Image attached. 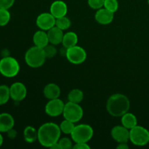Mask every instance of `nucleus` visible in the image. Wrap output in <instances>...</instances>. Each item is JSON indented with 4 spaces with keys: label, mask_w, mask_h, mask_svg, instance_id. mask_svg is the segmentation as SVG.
<instances>
[{
    "label": "nucleus",
    "mask_w": 149,
    "mask_h": 149,
    "mask_svg": "<svg viewBox=\"0 0 149 149\" xmlns=\"http://www.w3.org/2000/svg\"><path fill=\"white\" fill-rule=\"evenodd\" d=\"M60 127L53 122L43 124L38 130V141L42 146L50 148L58 142L61 135Z\"/></svg>",
    "instance_id": "nucleus-1"
},
{
    "label": "nucleus",
    "mask_w": 149,
    "mask_h": 149,
    "mask_svg": "<svg viewBox=\"0 0 149 149\" xmlns=\"http://www.w3.org/2000/svg\"><path fill=\"white\" fill-rule=\"evenodd\" d=\"M130 107V102L126 95L120 93L113 94L109 97L106 103L108 113L114 117H119L128 112Z\"/></svg>",
    "instance_id": "nucleus-2"
},
{
    "label": "nucleus",
    "mask_w": 149,
    "mask_h": 149,
    "mask_svg": "<svg viewBox=\"0 0 149 149\" xmlns=\"http://www.w3.org/2000/svg\"><path fill=\"white\" fill-rule=\"evenodd\" d=\"M46 59L44 48L36 46L29 48L25 54V61L31 68H39L44 65Z\"/></svg>",
    "instance_id": "nucleus-3"
},
{
    "label": "nucleus",
    "mask_w": 149,
    "mask_h": 149,
    "mask_svg": "<svg viewBox=\"0 0 149 149\" xmlns=\"http://www.w3.org/2000/svg\"><path fill=\"white\" fill-rule=\"evenodd\" d=\"M20 71V65L15 58L10 56L4 57L0 60V73L1 75L12 78L17 75Z\"/></svg>",
    "instance_id": "nucleus-4"
},
{
    "label": "nucleus",
    "mask_w": 149,
    "mask_h": 149,
    "mask_svg": "<svg viewBox=\"0 0 149 149\" xmlns=\"http://www.w3.org/2000/svg\"><path fill=\"white\" fill-rule=\"evenodd\" d=\"M94 131L91 126L86 124H81L75 126L71 132V136L73 141L77 143H87L92 139Z\"/></svg>",
    "instance_id": "nucleus-5"
},
{
    "label": "nucleus",
    "mask_w": 149,
    "mask_h": 149,
    "mask_svg": "<svg viewBox=\"0 0 149 149\" xmlns=\"http://www.w3.org/2000/svg\"><path fill=\"white\" fill-rule=\"evenodd\" d=\"M130 141L138 146H146L149 143V131L143 127L136 125L130 130Z\"/></svg>",
    "instance_id": "nucleus-6"
},
{
    "label": "nucleus",
    "mask_w": 149,
    "mask_h": 149,
    "mask_svg": "<svg viewBox=\"0 0 149 149\" xmlns=\"http://www.w3.org/2000/svg\"><path fill=\"white\" fill-rule=\"evenodd\" d=\"M84 114L82 108L79 106V103H72L68 101L64 106L63 115L65 119L76 123L81 119Z\"/></svg>",
    "instance_id": "nucleus-7"
},
{
    "label": "nucleus",
    "mask_w": 149,
    "mask_h": 149,
    "mask_svg": "<svg viewBox=\"0 0 149 149\" xmlns=\"http://www.w3.org/2000/svg\"><path fill=\"white\" fill-rule=\"evenodd\" d=\"M65 56L71 63L79 65L85 61L87 58V52L84 48L76 45L66 49Z\"/></svg>",
    "instance_id": "nucleus-8"
},
{
    "label": "nucleus",
    "mask_w": 149,
    "mask_h": 149,
    "mask_svg": "<svg viewBox=\"0 0 149 149\" xmlns=\"http://www.w3.org/2000/svg\"><path fill=\"white\" fill-rule=\"evenodd\" d=\"M65 103L59 98L49 100L45 106V112L52 117H56L63 114Z\"/></svg>",
    "instance_id": "nucleus-9"
},
{
    "label": "nucleus",
    "mask_w": 149,
    "mask_h": 149,
    "mask_svg": "<svg viewBox=\"0 0 149 149\" xmlns=\"http://www.w3.org/2000/svg\"><path fill=\"white\" fill-rule=\"evenodd\" d=\"M56 18L50 13H44L36 17V26L43 31H48L55 26Z\"/></svg>",
    "instance_id": "nucleus-10"
},
{
    "label": "nucleus",
    "mask_w": 149,
    "mask_h": 149,
    "mask_svg": "<svg viewBox=\"0 0 149 149\" xmlns=\"http://www.w3.org/2000/svg\"><path fill=\"white\" fill-rule=\"evenodd\" d=\"M112 138L118 143H127L130 141V130L123 125H117L112 128L111 132Z\"/></svg>",
    "instance_id": "nucleus-11"
},
{
    "label": "nucleus",
    "mask_w": 149,
    "mask_h": 149,
    "mask_svg": "<svg viewBox=\"0 0 149 149\" xmlns=\"http://www.w3.org/2000/svg\"><path fill=\"white\" fill-rule=\"evenodd\" d=\"M10 97L16 102L23 100L27 95V89L21 82H15L10 87Z\"/></svg>",
    "instance_id": "nucleus-12"
},
{
    "label": "nucleus",
    "mask_w": 149,
    "mask_h": 149,
    "mask_svg": "<svg viewBox=\"0 0 149 149\" xmlns=\"http://www.w3.org/2000/svg\"><path fill=\"white\" fill-rule=\"evenodd\" d=\"M113 17H114V13L105 7H102L97 10L95 15V20L101 25L109 24L113 21Z\"/></svg>",
    "instance_id": "nucleus-13"
},
{
    "label": "nucleus",
    "mask_w": 149,
    "mask_h": 149,
    "mask_svg": "<svg viewBox=\"0 0 149 149\" xmlns=\"http://www.w3.org/2000/svg\"><path fill=\"white\" fill-rule=\"evenodd\" d=\"M49 11L55 18H58V17L66 15L68 13V7L63 1L57 0L52 3Z\"/></svg>",
    "instance_id": "nucleus-14"
},
{
    "label": "nucleus",
    "mask_w": 149,
    "mask_h": 149,
    "mask_svg": "<svg viewBox=\"0 0 149 149\" xmlns=\"http://www.w3.org/2000/svg\"><path fill=\"white\" fill-rule=\"evenodd\" d=\"M15 125L14 118L8 113H0V132H7Z\"/></svg>",
    "instance_id": "nucleus-15"
},
{
    "label": "nucleus",
    "mask_w": 149,
    "mask_h": 149,
    "mask_svg": "<svg viewBox=\"0 0 149 149\" xmlns=\"http://www.w3.org/2000/svg\"><path fill=\"white\" fill-rule=\"evenodd\" d=\"M47 36L49 43L54 45H57L62 43L64 33L63 30H61L57 26H54L52 29L47 31Z\"/></svg>",
    "instance_id": "nucleus-16"
},
{
    "label": "nucleus",
    "mask_w": 149,
    "mask_h": 149,
    "mask_svg": "<svg viewBox=\"0 0 149 149\" xmlns=\"http://www.w3.org/2000/svg\"><path fill=\"white\" fill-rule=\"evenodd\" d=\"M44 95L49 100L58 98L61 95V88L59 86L54 83H49L45 87L43 90Z\"/></svg>",
    "instance_id": "nucleus-17"
},
{
    "label": "nucleus",
    "mask_w": 149,
    "mask_h": 149,
    "mask_svg": "<svg viewBox=\"0 0 149 149\" xmlns=\"http://www.w3.org/2000/svg\"><path fill=\"white\" fill-rule=\"evenodd\" d=\"M33 42L35 46L41 48H45L49 43L47 33H46L45 31L41 30V29L39 31H37L33 34Z\"/></svg>",
    "instance_id": "nucleus-18"
},
{
    "label": "nucleus",
    "mask_w": 149,
    "mask_h": 149,
    "mask_svg": "<svg viewBox=\"0 0 149 149\" xmlns=\"http://www.w3.org/2000/svg\"><path fill=\"white\" fill-rule=\"evenodd\" d=\"M78 43V36L75 32L69 31L64 33L62 45L65 49L76 46Z\"/></svg>",
    "instance_id": "nucleus-19"
},
{
    "label": "nucleus",
    "mask_w": 149,
    "mask_h": 149,
    "mask_svg": "<svg viewBox=\"0 0 149 149\" xmlns=\"http://www.w3.org/2000/svg\"><path fill=\"white\" fill-rule=\"evenodd\" d=\"M121 122H122V125L127 128L128 130H131L134 127L138 125V120H137L136 116L133 113H129V112H127L123 116H122Z\"/></svg>",
    "instance_id": "nucleus-20"
},
{
    "label": "nucleus",
    "mask_w": 149,
    "mask_h": 149,
    "mask_svg": "<svg viewBox=\"0 0 149 149\" xmlns=\"http://www.w3.org/2000/svg\"><path fill=\"white\" fill-rule=\"evenodd\" d=\"M25 141L29 143H32L38 140V130L32 126H27L23 131Z\"/></svg>",
    "instance_id": "nucleus-21"
},
{
    "label": "nucleus",
    "mask_w": 149,
    "mask_h": 149,
    "mask_svg": "<svg viewBox=\"0 0 149 149\" xmlns=\"http://www.w3.org/2000/svg\"><path fill=\"white\" fill-rule=\"evenodd\" d=\"M84 98V93L79 89H73L68 95V101L75 103H79Z\"/></svg>",
    "instance_id": "nucleus-22"
},
{
    "label": "nucleus",
    "mask_w": 149,
    "mask_h": 149,
    "mask_svg": "<svg viewBox=\"0 0 149 149\" xmlns=\"http://www.w3.org/2000/svg\"><path fill=\"white\" fill-rule=\"evenodd\" d=\"M10 98V87L4 84L0 85V106L7 103Z\"/></svg>",
    "instance_id": "nucleus-23"
},
{
    "label": "nucleus",
    "mask_w": 149,
    "mask_h": 149,
    "mask_svg": "<svg viewBox=\"0 0 149 149\" xmlns=\"http://www.w3.org/2000/svg\"><path fill=\"white\" fill-rule=\"evenodd\" d=\"M71 20L66 16H63V17L56 18V21H55V26L63 31L68 29L71 26Z\"/></svg>",
    "instance_id": "nucleus-24"
},
{
    "label": "nucleus",
    "mask_w": 149,
    "mask_h": 149,
    "mask_svg": "<svg viewBox=\"0 0 149 149\" xmlns=\"http://www.w3.org/2000/svg\"><path fill=\"white\" fill-rule=\"evenodd\" d=\"M59 127L61 132H63L64 134H70L71 135V132L74 130V127H75V125H74V122L65 119L61 122Z\"/></svg>",
    "instance_id": "nucleus-25"
},
{
    "label": "nucleus",
    "mask_w": 149,
    "mask_h": 149,
    "mask_svg": "<svg viewBox=\"0 0 149 149\" xmlns=\"http://www.w3.org/2000/svg\"><path fill=\"white\" fill-rule=\"evenodd\" d=\"M10 13L7 9L0 8V26H4L10 22Z\"/></svg>",
    "instance_id": "nucleus-26"
},
{
    "label": "nucleus",
    "mask_w": 149,
    "mask_h": 149,
    "mask_svg": "<svg viewBox=\"0 0 149 149\" xmlns=\"http://www.w3.org/2000/svg\"><path fill=\"white\" fill-rule=\"evenodd\" d=\"M103 7L114 13L119 8V3L117 0H105Z\"/></svg>",
    "instance_id": "nucleus-27"
},
{
    "label": "nucleus",
    "mask_w": 149,
    "mask_h": 149,
    "mask_svg": "<svg viewBox=\"0 0 149 149\" xmlns=\"http://www.w3.org/2000/svg\"><path fill=\"white\" fill-rule=\"evenodd\" d=\"M45 55H46L47 58H52L55 57L57 54V49L54 47V45H47L45 48Z\"/></svg>",
    "instance_id": "nucleus-28"
},
{
    "label": "nucleus",
    "mask_w": 149,
    "mask_h": 149,
    "mask_svg": "<svg viewBox=\"0 0 149 149\" xmlns=\"http://www.w3.org/2000/svg\"><path fill=\"white\" fill-rule=\"evenodd\" d=\"M58 143H59L61 149H69L73 148L72 142H71L69 138H66V137H64L61 139H59Z\"/></svg>",
    "instance_id": "nucleus-29"
},
{
    "label": "nucleus",
    "mask_w": 149,
    "mask_h": 149,
    "mask_svg": "<svg viewBox=\"0 0 149 149\" xmlns=\"http://www.w3.org/2000/svg\"><path fill=\"white\" fill-rule=\"evenodd\" d=\"M105 0H87L89 6L93 10H99L104 6Z\"/></svg>",
    "instance_id": "nucleus-30"
},
{
    "label": "nucleus",
    "mask_w": 149,
    "mask_h": 149,
    "mask_svg": "<svg viewBox=\"0 0 149 149\" xmlns=\"http://www.w3.org/2000/svg\"><path fill=\"white\" fill-rule=\"evenodd\" d=\"M15 0H0V8L10 9L14 4Z\"/></svg>",
    "instance_id": "nucleus-31"
},
{
    "label": "nucleus",
    "mask_w": 149,
    "mask_h": 149,
    "mask_svg": "<svg viewBox=\"0 0 149 149\" xmlns=\"http://www.w3.org/2000/svg\"><path fill=\"white\" fill-rule=\"evenodd\" d=\"M74 149H90V147L87 143H77L75 145L73 146Z\"/></svg>",
    "instance_id": "nucleus-32"
},
{
    "label": "nucleus",
    "mask_w": 149,
    "mask_h": 149,
    "mask_svg": "<svg viewBox=\"0 0 149 149\" xmlns=\"http://www.w3.org/2000/svg\"><path fill=\"white\" fill-rule=\"evenodd\" d=\"M7 136H8V138H10V139H14V138H15L16 136H17V132H16L15 130H14L13 128H12L11 130L7 131Z\"/></svg>",
    "instance_id": "nucleus-33"
},
{
    "label": "nucleus",
    "mask_w": 149,
    "mask_h": 149,
    "mask_svg": "<svg viewBox=\"0 0 149 149\" xmlns=\"http://www.w3.org/2000/svg\"><path fill=\"white\" fill-rule=\"evenodd\" d=\"M116 148L118 149H128L129 146L127 145V143H119Z\"/></svg>",
    "instance_id": "nucleus-34"
},
{
    "label": "nucleus",
    "mask_w": 149,
    "mask_h": 149,
    "mask_svg": "<svg viewBox=\"0 0 149 149\" xmlns=\"http://www.w3.org/2000/svg\"><path fill=\"white\" fill-rule=\"evenodd\" d=\"M50 148H52V149H61V148H60V146H59V143H58V142H57L56 143L53 144V145H52V146L50 147Z\"/></svg>",
    "instance_id": "nucleus-35"
},
{
    "label": "nucleus",
    "mask_w": 149,
    "mask_h": 149,
    "mask_svg": "<svg viewBox=\"0 0 149 149\" xmlns=\"http://www.w3.org/2000/svg\"><path fill=\"white\" fill-rule=\"evenodd\" d=\"M2 143H3V137L2 135H1V132H0V147L1 146Z\"/></svg>",
    "instance_id": "nucleus-36"
},
{
    "label": "nucleus",
    "mask_w": 149,
    "mask_h": 149,
    "mask_svg": "<svg viewBox=\"0 0 149 149\" xmlns=\"http://www.w3.org/2000/svg\"><path fill=\"white\" fill-rule=\"evenodd\" d=\"M148 5H149V0H148Z\"/></svg>",
    "instance_id": "nucleus-37"
}]
</instances>
